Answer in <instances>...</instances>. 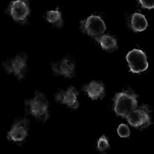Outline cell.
Returning <instances> with one entry per match:
<instances>
[{"mask_svg": "<svg viewBox=\"0 0 154 154\" xmlns=\"http://www.w3.org/2000/svg\"><path fill=\"white\" fill-rule=\"evenodd\" d=\"M137 96L131 89L117 93L113 98V110L116 115L126 118L131 111L137 108Z\"/></svg>", "mask_w": 154, "mask_h": 154, "instance_id": "1", "label": "cell"}, {"mask_svg": "<svg viewBox=\"0 0 154 154\" xmlns=\"http://www.w3.org/2000/svg\"><path fill=\"white\" fill-rule=\"evenodd\" d=\"M26 113L32 116L39 121L47 120L49 118V103L45 95L41 92H36L32 99L26 100Z\"/></svg>", "mask_w": 154, "mask_h": 154, "instance_id": "2", "label": "cell"}, {"mask_svg": "<svg viewBox=\"0 0 154 154\" xmlns=\"http://www.w3.org/2000/svg\"><path fill=\"white\" fill-rule=\"evenodd\" d=\"M28 56L25 53L16 55L3 63L5 71L9 74H13L19 79H23L27 70Z\"/></svg>", "mask_w": 154, "mask_h": 154, "instance_id": "3", "label": "cell"}, {"mask_svg": "<svg viewBox=\"0 0 154 154\" xmlns=\"http://www.w3.org/2000/svg\"><path fill=\"white\" fill-rule=\"evenodd\" d=\"M80 28L82 32L92 37H97L103 35L106 29L103 19L100 16L95 15H92L84 20H82L80 23Z\"/></svg>", "mask_w": 154, "mask_h": 154, "instance_id": "4", "label": "cell"}, {"mask_svg": "<svg viewBox=\"0 0 154 154\" xmlns=\"http://www.w3.org/2000/svg\"><path fill=\"white\" fill-rule=\"evenodd\" d=\"M126 119L130 126L137 129H144L152 123L149 109L145 105L131 111Z\"/></svg>", "mask_w": 154, "mask_h": 154, "instance_id": "5", "label": "cell"}, {"mask_svg": "<svg viewBox=\"0 0 154 154\" xmlns=\"http://www.w3.org/2000/svg\"><path fill=\"white\" fill-rule=\"evenodd\" d=\"M126 60L130 67V71L133 73L144 72L149 66L146 55L141 49H134L130 51L126 55Z\"/></svg>", "mask_w": 154, "mask_h": 154, "instance_id": "6", "label": "cell"}, {"mask_svg": "<svg viewBox=\"0 0 154 154\" xmlns=\"http://www.w3.org/2000/svg\"><path fill=\"white\" fill-rule=\"evenodd\" d=\"M29 120L27 118L19 119L12 125L7 135V139L13 142H23L28 137Z\"/></svg>", "mask_w": 154, "mask_h": 154, "instance_id": "7", "label": "cell"}, {"mask_svg": "<svg viewBox=\"0 0 154 154\" xmlns=\"http://www.w3.org/2000/svg\"><path fill=\"white\" fill-rule=\"evenodd\" d=\"M8 11L12 18L16 22L23 23L30 14L28 0H16L10 2Z\"/></svg>", "mask_w": 154, "mask_h": 154, "instance_id": "8", "label": "cell"}, {"mask_svg": "<svg viewBox=\"0 0 154 154\" xmlns=\"http://www.w3.org/2000/svg\"><path fill=\"white\" fill-rule=\"evenodd\" d=\"M79 92L74 86H70L66 90H60L55 95L56 101L60 103L66 105L72 109H76L79 107L78 102Z\"/></svg>", "mask_w": 154, "mask_h": 154, "instance_id": "9", "label": "cell"}, {"mask_svg": "<svg viewBox=\"0 0 154 154\" xmlns=\"http://www.w3.org/2000/svg\"><path fill=\"white\" fill-rule=\"evenodd\" d=\"M52 69L56 75H63L67 78H72L75 75V63L71 58H64L53 63Z\"/></svg>", "mask_w": 154, "mask_h": 154, "instance_id": "10", "label": "cell"}, {"mask_svg": "<svg viewBox=\"0 0 154 154\" xmlns=\"http://www.w3.org/2000/svg\"><path fill=\"white\" fill-rule=\"evenodd\" d=\"M89 98L93 100L103 98L105 96V86L102 82L93 80L83 87Z\"/></svg>", "mask_w": 154, "mask_h": 154, "instance_id": "11", "label": "cell"}, {"mask_svg": "<svg viewBox=\"0 0 154 154\" xmlns=\"http://www.w3.org/2000/svg\"><path fill=\"white\" fill-rule=\"evenodd\" d=\"M148 26V22L145 16L141 13L136 12L132 16L131 18V28L136 32H143Z\"/></svg>", "mask_w": 154, "mask_h": 154, "instance_id": "12", "label": "cell"}, {"mask_svg": "<svg viewBox=\"0 0 154 154\" xmlns=\"http://www.w3.org/2000/svg\"><path fill=\"white\" fill-rule=\"evenodd\" d=\"M95 38L104 50L111 51L117 49V41L111 35L103 34L101 35L95 37Z\"/></svg>", "mask_w": 154, "mask_h": 154, "instance_id": "13", "label": "cell"}, {"mask_svg": "<svg viewBox=\"0 0 154 154\" xmlns=\"http://www.w3.org/2000/svg\"><path fill=\"white\" fill-rule=\"evenodd\" d=\"M46 19L49 23L53 24V26L56 27L63 26V19L62 17V13L60 10L56 9V10H49L46 12Z\"/></svg>", "mask_w": 154, "mask_h": 154, "instance_id": "14", "label": "cell"}, {"mask_svg": "<svg viewBox=\"0 0 154 154\" xmlns=\"http://www.w3.org/2000/svg\"><path fill=\"white\" fill-rule=\"evenodd\" d=\"M109 140L105 135H103L97 141V149L100 152H104L106 149H109Z\"/></svg>", "mask_w": 154, "mask_h": 154, "instance_id": "15", "label": "cell"}, {"mask_svg": "<svg viewBox=\"0 0 154 154\" xmlns=\"http://www.w3.org/2000/svg\"><path fill=\"white\" fill-rule=\"evenodd\" d=\"M117 133L119 137H122V138H128L130 135V128L128 127L127 125L122 123V124L118 126Z\"/></svg>", "mask_w": 154, "mask_h": 154, "instance_id": "16", "label": "cell"}, {"mask_svg": "<svg viewBox=\"0 0 154 154\" xmlns=\"http://www.w3.org/2000/svg\"><path fill=\"white\" fill-rule=\"evenodd\" d=\"M139 2L143 9H152L154 8V0H139Z\"/></svg>", "mask_w": 154, "mask_h": 154, "instance_id": "17", "label": "cell"}]
</instances>
